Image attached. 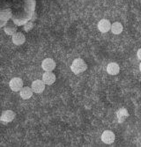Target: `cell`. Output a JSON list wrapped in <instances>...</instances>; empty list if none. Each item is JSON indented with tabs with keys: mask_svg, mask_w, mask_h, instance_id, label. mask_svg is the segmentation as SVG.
Wrapping results in <instances>:
<instances>
[{
	"mask_svg": "<svg viewBox=\"0 0 141 147\" xmlns=\"http://www.w3.org/2000/svg\"><path fill=\"white\" fill-rule=\"evenodd\" d=\"M87 69V65L85 63V61L81 58H77L75 59L72 65H71V70L74 74H80L84 72Z\"/></svg>",
	"mask_w": 141,
	"mask_h": 147,
	"instance_id": "obj_1",
	"label": "cell"
},
{
	"mask_svg": "<svg viewBox=\"0 0 141 147\" xmlns=\"http://www.w3.org/2000/svg\"><path fill=\"white\" fill-rule=\"evenodd\" d=\"M10 88L13 92H20L23 88V81L20 78H13L10 81Z\"/></svg>",
	"mask_w": 141,
	"mask_h": 147,
	"instance_id": "obj_2",
	"label": "cell"
},
{
	"mask_svg": "<svg viewBox=\"0 0 141 147\" xmlns=\"http://www.w3.org/2000/svg\"><path fill=\"white\" fill-rule=\"evenodd\" d=\"M111 26L112 24L109 20L102 19L98 23V29L101 33H107L111 30Z\"/></svg>",
	"mask_w": 141,
	"mask_h": 147,
	"instance_id": "obj_3",
	"label": "cell"
},
{
	"mask_svg": "<svg viewBox=\"0 0 141 147\" xmlns=\"http://www.w3.org/2000/svg\"><path fill=\"white\" fill-rule=\"evenodd\" d=\"M45 83L43 80H41V79H37V80H34V81L32 83V89L34 91V92L35 93H42L44 89H45Z\"/></svg>",
	"mask_w": 141,
	"mask_h": 147,
	"instance_id": "obj_4",
	"label": "cell"
},
{
	"mask_svg": "<svg viewBox=\"0 0 141 147\" xmlns=\"http://www.w3.org/2000/svg\"><path fill=\"white\" fill-rule=\"evenodd\" d=\"M42 68L45 71H52L56 68V63L53 59L46 58L42 63Z\"/></svg>",
	"mask_w": 141,
	"mask_h": 147,
	"instance_id": "obj_5",
	"label": "cell"
},
{
	"mask_svg": "<svg viewBox=\"0 0 141 147\" xmlns=\"http://www.w3.org/2000/svg\"><path fill=\"white\" fill-rule=\"evenodd\" d=\"M115 138H116V136H115L114 132L110 131V130H106L102 133L101 135V140L103 143L107 144H113L115 141Z\"/></svg>",
	"mask_w": 141,
	"mask_h": 147,
	"instance_id": "obj_6",
	"label": "cell"
},
{
	"mask_svg": "<svg viewBox=\"0 0 141 147\" xmlns=\"http://www.w3.org/2000/svg\"><path fill=\"white\" fill-rule=\"evenodd\" d=\"M16 116V114L11 111V110H5L2 113V115H1V118H0V120H1V122L3 123H11L12 120H13Z\"/></svg>",
	"mask_w": 141,
	"mask_h": 147,
	"instance_id": "obj_7",
	"label": "cell"
},
{
	"mask_svg": "<svg viewBox=\"0 0 141 147\" xmlns=\"http://www.w3.org/2000/svg\"><path fill=\"white\" fill-rule=\"evenodd\" d=\"M43 80L46 85L51 86L56 81V75L52 71H45L43 75Z\"/></svg>",
	"mask_w": 141,
	"mask_h": 147,
	"instance_id": "obj_8",
	"label": "cell"
},
{
	"mask_svg": "<svg viewBox=\"0 0 141 147\" xmlns=\"http://www.w3.org/2000/svg\"><path fill=\"white\" fill-rule=\"evenodd\" d=\"M34 91L32 89V87H28V86H24L20 91V95L21 97V99L23 100H28L33 96Z\"/></svg>",
	"mask_w": 141,
	"mask_h": 147,
	"instance_id": "obj_9",
	"label": "cell"
},
{
	"mask_svg": "<svg viewBox=\"0 0 141 147\" xmlns=\"http://www.w3.org/2000/svg\"><path fill=\"white\" fill-rule=\"evenodd\" d=\"M11 40H12V42H13L15 45L20 46V45H22L26 42V37L22 33L16 32L13 35H12Z\"/></svg>",
	"mask_w": 141,
	"mask_h": 147,
	"instance_id": "obj_10",
	"label": "cell"
},
{
	"mask_svg": "<svg viewBox=\"0 0 141 147\" xmlns=\"http://www.w3.org/2000/svg\"><path fill=\"white\" fill-rule=\"evenodd\" d=\"M120 67L117 63H109L107 66V72L109 75L116 76L119 73Z\"/></svg>",
	"mask_w": 141,
	"mask_h": 147,
	"instance_id": "obj_11",
	"label": "cell"
},
{
	"mask_svg": "<svg viewBox=\"0 0 141 147\" xmlns=\"http://www.w3.org/2000/svg\"><path fill=\"white\" fill-rule=\"evenodd\" d=\"M123 30V25L120 22H114L111 26V32L114 34H120Z\"/></svg>",
	"mask_w": 141,
	"mask_h": 147,
	"instance_id": "obj_12",
	"label": "cell"
},
{
	"mask_svg": "<svg viewBox=\"0 0 141 147\" xmlns=\"http://www.w3.org/2000/svg\"><path fill=\"white\" fill-rule=\"evenodd\" d=\"M129 115L128 112L126 111L125 109H119V111L117 112V116H118V122L119 123H123L125 118Z\"/></svg>",
	"mask_w": 141,
	"mask_h": 147,
	"instance_id": "obj_13",
	"label": "cell"
},
{
	"mask_svg": "<svg viewBox=\"0 0 141 147\" xmlns=\"http://www.w3.org/2000/svg\"><path fill=\"white\" fill-rule=\"evenodd\" d=\"M4 30H5V32L6 34L13 35L16 33L17 28H15V26H5V28H4Z\"/></svg>",
	"mask_w": 141,
	"mask_h": 147,
	"instance_id": "obj_14",
	"label": "cell"
},
{
	"mask_svg": "<svg viewBox=\"0 0 141 147\" xmlns=\"http://www.w3.org/2000/svg\"><path fill=\"white\" fill-rule=\"evenodd\" d=\"M137 57L139 60H141V49H139L137 52Z\"/></svg>",
	"mask_w": 141,
	"mask_h": 147,
	"instance_id": "obj_15",
	"label": "cell"
},
{
	"mask_svg": "<svg viewBox=\"0 0 141 147\" xmlns=\"http://www.w3.org/2000/svg\"><path fill=\"white\" fill-rule=\"evenodd\" d=\"M139 71H141V63H139Z\"/></svg>",
	"mask_w": 141,
	"mask_h": 147,
	"instance_id": "obj_16",
	"label": "cell"
}]
</instances>
